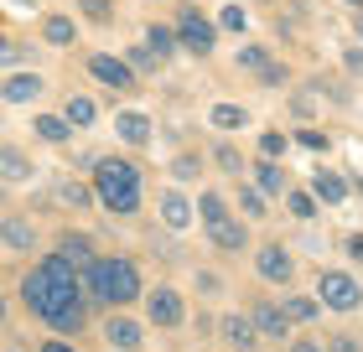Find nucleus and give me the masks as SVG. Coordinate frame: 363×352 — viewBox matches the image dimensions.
Returning a JSON list of instances; mask_svg holds the SVG:
<instances>
[{"label": "nucleus", "mask_w": 363, "mask_h": 352, "mask_svg": "<svg viewBox=\"0 0 363 352\" xmlns=\"http://www.w3.org/2000/svg\"><path fill=\"white\" fill-rule=\"evenodd\" d=\"M73 37H78L73 16H47V21H42V42L47 47H73Z\"/></svg>", "instance_id": "obj_19"}, {"label": "nucleus", "mask_w": 363, "mask_h": 352, "mask_svg": "<svg viewBox=\"0 0 363 352\" xmlns=\"http://www.w3.org/2000/svg\"><path fill=\"white\" fill-rule=\"evenodd\" d=\"M37 135L52 140V145H62V140L73 135V120H68V114H42V120H37Z\"/></svg>", "instance_id": "obj_21"}, {"label": "nucleus", "mask_w": 363, "mask_h": 352, "mask_svg": "<svg viewBox=\"0 0 363 352\" xmlns=\"http://www.w3.org/2000/svg\"><path fill=\"white\" fill-rule=\"evenodd\" d=\"M218 26H223V31H244V11H239V6H223V11H218Z\"/></svg>", "instance_id": "obj_35"}, {"label": "nucleus", "mask_w": 363, "mask_h": 352, "mask_svg": "<svg viewBox=\"0 0 363 352\" xmlns=\"http://www.w3.org/2000/svg\"><path fill=\"white\" fill-rule=\"evenodd\" d=\"M192 212H197V208H192L177 187L161 192V223H167V228H177V233H182V228H192Z\"/></svg>", "instance_id": "obj_12"}, {"label": "nucleus", "mask_w": 363, "mask_h": 352, "mask_svg": "<svg viewBox=\"0 0 363 352\" xmlns=\"http://www.w3.org/2000/svg\"><path fill=\"white\" fill-rule=\"evenodd\" d=\"M348 254H353V259L363 264V233H348Z\"/></svg>", "instance_id": "obj_40"}, {"label": "nucleus", "mask_w": 363, "mask_h": 352, "mask_svg": "<svg viewBox=\"0 0 363 352\" xmlns=\"http://www.w3.org/2000/svg\"><path fill=\"white\" fill-rule=\"evenodd\" d=\"M291 352H322V347H317V342H296Z\"/></svg>", "instance_id": "obj_41"}, {"label": "nucleus", "mask_w": 363, "mask_h": 352, "mask_svg": "<svg viewBox=\"0 0 363 352\" xmlns=\"http://www.w3.org/2000/svg\"><path fill=\"white\" fill-rule=\"evenodd\" d=\"M145 316H151V327H177L182 322V295L172 290V285L145 290Z\"/></svg>", "instance_id": "obj_6"}, {"label": "nucleus", "mask_w": 363, "mask_h": 352, "mask_svg": "<svg viewBox=\"0 0 363 352\" xmlns=\"http://www.w3.org/2000/svg\"><path fill=\"white\" fill-rule=\"evenodd\" d=\"M145 42H151L161 57H172L177 47H182V31H177V26H161V21H156V26H145Z\"/></svg>", "instance_id": "obj_22"}, {"label": "nucleus", "mask_w": 363, "mask_h": 352, "mask_svg": "<svg viewBox=\"0 0 363 352\" xmlns=\"http://www.w3.org/2000/svg\"><path fill=\"white\" fill-rule=\"evenodd\" d=\"M213 161H218L228 176H244V171H250V166H244V156H239L234 145H218V150H213Z\"/></svg>", "instance_id": "obj_31"}, {"label": "nucleus", "mask_w": 363, "mask_h": 352, "mask_svg": "<svg viewBox=\"0 0 363 352\" xmlns=\"http://www.w3.org/2000/svg\"><path fill=\"white\" fill-rule=\"evenodd\" d=\"M239 68L259 73L265 83H280V78H286V68H280V62H270V52H265V47H239Z\"/></svg>", "instance_id": "obj_15"}, {"label": "nucleus", "mask_w": 363, "mask_h": 352, "mask_svg": "<svg viewBox=\"0 0 363 352\" xmlns=\"http://www.w3.org/2000/svg\"><path fill=\"white\" fill-rule=\"evenodd\" d=\"M250 171H255V181H259V192H265V197H286V171L275 166V156H259Z\"/></svg>", "instance_id": "obj_17"}, {"label": "nucleus", "mask_w": 363, "mask_h": 352, "mask_svg": "<svg viewBox=\"0 0 363 352\" xmlns=\"http://www.w3.org/2000/svg\"><path fill=\"white\" fill-rule=\"evenodd\" d=\"M208 125H213V130H239V125H244V109H239V104H213V109H208Z\"/></svg>", "instance_id": "obj_25"}, {"label": "nucleus", "mask_w": 363, "mask_h": 352, "mask_svg": "<svg viewBox=\"0 0 363 352\" xmlns=\"http://www.w3.org/2000/svg\"><path fill=\"white\" fill-rule=\"evenodd\" d=\"M317 295H322V306H327V311H358V306H363L358 280H353V275H342V270H322Z\"/></svg>", "instance_id": "obj_5"}, {"label": "nucleus", "mask_w": 363, "mask_h": 352, "mask_svg": "<svg viewBox=\"0 0 363 352\" xmlns=\"http://www.w3.org/2000/svg\"><path fill=\"white\" fill-rule=\"evenodd\" d=\"M177 31H182V47L197 52V57H208L213 42H218V26H213L197 6H182V11H177Z\"/></svg>", "instance_id": "obj_4"}, {"label": "nucleus", "mask_w": 363, "mask_h": 352, "mask_svg": "<svg viewBox=\"0 0 363 352\" xmlns=\"http://www.w3.org/2000/svg\"><path fill=\"white\" fill-rule=\"evenodd\" d=\"M286 208H291V217L311 223V217H317V192H286Z\"/></svg>", "instance_id": "obj_27"}, {"label": "nucleus", "mask_w": 363, "mask_h": 352, "mask_svg": "<svg viewBox=\"0 0 363 352\" xmlns=\"http://www.w3.org/2000/svg\"><path fill=\"white\" fill-rule=\"evenodd\" d=\"M161 62H167V57H161L151 42H145V47H130V68H135V73H156Z\"/></svg>", "instance_id": "obj_28"}, {"label": "nucleus", "mask_w": 363, "mask_h": 352, "mask_svg": "<svg viewBox=\"0 0 363 352\" xmlns=\"http://www.w3.org/2000/svg\"><path fill=\"white\" fill-rule=\"evenodd\" d=\"M0 161H6V181H26V176H31V161H26L16 145H6V156H0Z\"/></svg>", "instance_id": "obj_29"}, {"label": "nucleus", "mask_w": 363, "mask_h": 352, "mask_svg": "<svg viewBox=\"0 0 363 352\" xmlns=\"http://www.w3.org/2000/svg\"><path fill=\"white\" fill-rule=\"evenodd\" d=\"M94 197H99V192L84 187V181H62V187H57V203H62V208H78V212H84Z\"/></svg>", "instance_id": "obj_24"}, {"label": "nucleus", "mask_w": 363, "mask_h": 352, "mask_svg": "<svg viewBox=\"0 0 363 352\" xmlns=\"http://www.w3.org/2000/svg\"><path fill=\"white\" fill-rule=\"evenodd\" d=\"M239 212H244V217H265V192L244 187V192H239Z\"/></svg>", "instance_id": "obj_32"}, {"label": "nucleus", "mask_w": 363, "mask_h": 352, "mask_svg": "<svg viewBox=\"0 0 363 352\" xmlns=\"http://www.w3.org/2000/svg\"><path fill=\"white\" fill-rule=\"evenodd\" d=\"M31 6H37V0H11V11H31Z\"/></svg>", "instance_id": "obj_43"}, {"label": "nucleus", "mask_w": 363, "mask_h": 352, "mask_svg": "<svg viewBox=\"0 0 363 352\" xmlns=\"http://www.w3.org/2000/svg\"><path fill=\"white\" fill-rule=\"evenodd\" d=\"M322 311V300H306V295H286V316L291 322H311Z\"/></svg>", "instance_id": "obj_30"}, {"label": "nucleus", "mask_w": 363, "mask_h": 352, "mask_svg": "<svg viewBox=\"0 0 363 352\" xmlns=\"http://www.w3.org/2000/svg\"><path fill=\"white\" fill-rule=\"evenodd\" d=\"M353 187H358V192H363V176H358V181H353Z\"/></svg>", "instance_id": "obj_44"}, {"label": "nucleus", "mask_w": 363, "mask_h": 352, "mask_svg": "<svg viewBox=\"0 0 363 352\" xmlns=\"http://www.w3.org/2000/svg\"><path fill=\"white\" fill-rule=\"evenodd\" d=\"M311 192H317V203H342V197H348V181L337 171H317L311 176Z\"/></svg>", "instance_id": "obj_20"}, {"label": "nucleus", "mask_w": 363, "mask_h": 352, "mask_svg": "<svg viewBox=\"0 0 363 352\" xmlns=\"http://www.w3.org/2000/svg\"><path fill=\"white\" fill-rule=\"evenodd\" d=\"M208 239L218 244V249H228V254H234V249H244V244H250V228H244V223H234V217H223V223H213V228H208Z\"/></svg>", "instance_id": "obj_18"}, {"label": "nucleus", "mask_w": 363, "mask_h": 352, "mask_svg": "<svg viewBox=\"0 0 363 352\" xmlns=\"http://www.w3.org/2000/svg\"><path fill=\"white\" fill-rule=\"evenodd\" d=\"M42 352H73V347H68V342H47Z\"/></svg>", "instance_id": "obj_42"}, {"label": "nucleus", "mask_w": 363, "mask_h": 352, "mask_svg": "<svg viewBox=\"0 0 363 352\" xmlns=\"http://www.w3.org/2000/svg\"><path fill=\"white\" fill-rule=\"evenodd\" d=\"M94 192H99V203H104L114 217L140 212V171H135L130 161H99Z\"/></svg>", "instance_id": "obj_3"}, {"label": "nucleus", "mask_w": 363, "mask_h": 352, "mask_svg": "<svg viewBox=\"0 0 363 352\" xmlns=\"http://www.w3.org/2000/svg\"><path fill=\"white\" fill-rule=\"evenodd\" d=\"M342 62H348V73H363V47H348V52H342Z\"/></svg>", "instance_id": "obj_37"}, {"label": "nucleus", "mask_w": 363, "mask_h": 352, "mask_svg": "<svg viewBox=\"0 0 363 352\" xmlns=\"http://www.w3.org/2000/svg\"><path fill=\"white\" fill-rule=\"evenodd\" d=\"M11 352H16V347H11Z\"/></svg>", "instance_id": "obj_47"}, {"label": "nucleus", "mask_w": 363, "mask_h": 352, "mask_svg": "<svg viewBox=\"0 0 363 352\" xmlns=\"http://www.w3.org/2000/svg\"><path fill=\"white\" fill-rule=\"evenodd\" d=\"M47 89L42 73H6V104H31Z\"/></svg>", "instance_id": "obj_14"}, {"label": "nucleus", "mask_w": 363, "mask_h": 352, "mask_svg": "<svg viewBox=\"0 0 363 352\" xmlns=\"http://www.w3.org/2000/svg\"><path fill=\"white\" fill-rule=\"evenodd\" d=\"M104 342H109L114 352H135V347L145 342V327L130 322V316H109V322H104Z\"/></svg>", "instance_id": "obj_9"}, {"label": "nucleus", "mask_w": 363, "mask_h": 352, "mask_svg": "<svg viewBox=\"0 0 363 352\" xmlns=\"http://www.w3.org/2000/svg\"><path fill=\"white\" fill-rule=\"evenodd\" d=\"M84 290L89 280L68 254H47L37 259V270L21 280V300L26 311H37L42 322H52L57 331H84L89 311H84Z\"/></svg>", "instance_id": "obj_1"}, {"label": "nucleus", "mask_w": 363, "mask_h": 352, "mask_svg": "<svg viewBox=\"0 0 363 352\" xmlns=\"http://www.w3.org/2000/svg\"><path fill=\"white\" fill-rule=\"evenodd\" d=\"M218 337H223L228 347L250 352V347H255V337H259V327H255V316H223V322H218Z\"/></svg>", "instance_id": "obj_11"}, {"label": "nucleus", "mask_w": 363, "mask_h": 352, "mask_svg": "<svg viewBox=\"0 0 363 352\" xmlns=\"http://www.w3.org/2000/svg\"><path fill=\"white\" fill-rule=\"evenodd\" d=\"M197 212H203V228H213V223H223V217H228V208H223L218 192H203V197H197Z\"/></svg>", "instance_id": "obj_26"}, {"label": "nucleus", "mask_w": 363, "mask_h": 352, "mask_svg": "<svg viewBox=\"0 0 363 352\" xmlns=\"http://www.w3.org/2000/svg\"><path fill=\"white\" fill-rule=\"evenodd\" d=\"M259 150H265V156H280V150H286V135H280V130H265V135H259Z\"/></svg>", "instance_id": "obj_36"}, {"label": "nucleus", "mask_w": 363, "mask_h": 352, "mask_svg": "<svg viewBox=\"0 0 363 352\" xmlns=\"http://www.w3.org/2000/svg\"><path fill=\"white\" fill-rule=\"evenodd\" d=\"M0 239H6V249L11 254H31V249H37V228L26 223V217H6V223H0Z\"/></svg>", "instance_id": "obj_13"}, {"label": "nucleus", "mask_w": 363, "mask_h": 352, "mask_svg": "<svg viewBox=\"0 0 363 352\" xmlns=\"http://www.w3.org/2000/svg\"><path fill=\"white\" fill-rule=\"evenodd\" d=\"M301 145H311V150H322V145H327V135H322V130H301Z\"/></svg>", "instance_id": "obj_39"}, {"label": "nucleus", "mask_w": 363, "mask_h": 352, "mask_svg": "<svg viewBox=\"0 0 363 352\" xmlns=\"http://www.w3.org/2000/svg\"><path fill=\"white\" fill-rule=\"evenodd\" d=\"M291 109H296V114H311V109H317V98H311V93H296Z\"/></svg>", "instance_id": "obj_38"}, {"label": "nucleus", "mask_w": 363, "mask_h": 352, "mask_svg": "<svg viewBox=\"0 0 363 352\" xmlns=\"http://www.w3.org/2000/svg\"><path fill=\"white\" fill-rule=\"evenodd\" d=\"M114 130H120L125 145H151V120H145V114H135V109L114 114Z\"/></svg>", "instance_id": "obj_16"}, {"label": "nucleus", "mask_w": 363, "mask_h": 352, "mask_svg": "<svg viewBox=\"0 0 363 352\" xmlns=\"http://www.w3.org/2000/svg\"><path fill=\"white\" fill-rule=\"evenodd\" d=\"M255 270L265 275L270 285H291L296 264H291V254H286V249H280V244H265V249H259V254H255Z\"/></svg>", "instance_id": "obj_7"}, {"label": "nucleus", "mask_w": 363, "mask_h": 352, "mask_svg": "<svg viewBox=\"0 0 363 352\" xmlns=\"http://www.w3.org/2000/svg\"><path fill=\"white\" fill-rule=\"evenodd\" d=\"M250 316H255L259 337H275V342H286V337H291V316H286V306H270V300H255V306H250Z\"/></svg>", "instance_id": "obj_8"}, {"label": "nucleus", "mask_w": 363, "mask_h": 352, "mask_svg": "<svg viewBox=\"0 0 363 352\" xmlns=\"http://www.w3.org/2000/svg\"><path fill=\"white\" fill-rule=\"evenodd\" d=\"M327 352H363V342L353 331H333V337H327Z\"/></svg>", "instance_id": "obj_33"}, {"label": "nucleus", "mask_w": 363, "mask_h": 352, "mask_svg": "<svg viewBox=\"0 0 363 352\" xmlns=\"http://www.w3.org/2000/svg\"><path fill=\"white\" fill-rule=\"evenodd\" d=\"M89 73L99 78V83H109V89H135V68L130 62H120V57H89Z\"/></svg>", "instance_id": "obj_10"}, {"label": "nucleus", "mask_w": 363, "mask_h": 352, "mask_svg": "<svg viewBox=\"0 0 363 352\" xmlns=\"http://www.w3.org/2000/svg\"><path fill=\"white\" fill-rule=\"evenodd\" d=\"M78 11H84L89 21H99V26H104L109 16H114V11H109V0H78Z\"/></svg>", "instance_id": "obj_34"}, {"label": "nucleus", "mask_w": 363, "mask_h": 352, "mask_svg": "<svg viewBox=\"0 0 363 352\" xmlns=\"http://www.w3.org/2000/svg\"><path fill=\"white\" fill-rule=\"evenodd\" d=\"M62 114L73 120V130H89V125L99 120V104H94V98H84V93H73V98H68V109H62Z\"/></svg>", "instance_id": "obj_23"}, {"label": "nucleus", "mask_w": 363, "mask_h": 352, "mask_svg": "<svg viewBox=\"0 0 363 352\" xmlns=\"http://www.w3.org/2000/svg\"><path fill=\"white\" fill-rule=\"evenodd\" d=\"M348 6H363V0H348Z\"/></svg>", "instance_id": "obj_46"}, {"label": "nucleus", "mask_w": 363, "mask_h": 352, "mask_svg": "<svg viewBox=\"0 0 363 352\" xmlns=\"http://www.w3.org/2000/svg\"><path fill=\"white\" fill-rule=\"evenodd\" d=\"M358 37H363V16H358Z\"/></svg>", "instance_id": "obj_45"}, {"label": "nucleus", "mask_w": 363, "mask_h": 352, "mask_svg": "<svg viewBox=\"0 0 363 352\" xmlns=\"http://www.w3.org/2000/svg\"><path fill=\"white\" fill-rule=\"evenodd\" d=\"M84 280H89V295L104 300V306H130V300L145 295V290H140V270H135L130 259H114V254L94 259L89 270H84Z\"/></svg>", "instance_id": "obj_2"}]
</instances>
